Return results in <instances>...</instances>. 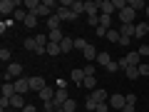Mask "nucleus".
<instances>
[{"instance_id":"09e8293b","label":"nucleus","mask_w":149,"mask_h":112,"mask_svg":"<svg viewBox=\"0 0 149 112\" xmlns=\"http://www.w3.org/2000/svg\"><path fill=\"white\" fill-rule=\"evenodd\" d=\"M122 112H134V105H124V110Z\"/></svg>"},{"instance_id":"423d86ee","label":"nucleus","mask_w":149,"mask_h":112,"mask_svg":"<svg viewBox=\"0 0 149 112\" xmlns=\"http://www.w3.org/2000/svg\"><path fill=\"white\" fill-rule=\"evenodd\" d=\"M67 100H70V95H67V87H57V92H55V100H52V102H55L57 107H62Z\"/></svg>"},{"instance_id":"4be33fe9","label":"nucleus","mask_w":149,"mask_h":112,"mask_svg":"<svg viewBox=\"0 0 149 112\" xmlns=\"http://www.w3.org/2000/svg\"><path fill=\"white\" fill-rule=\"evenodd\" d=\"M10 107H17V110H22V107H25V100H22V95H13V97H10Z\"/></svg>"},{"instance_id":"f8f14e48","label":"nucleus","mask_w":149,"mask_h":112,"mask_svg":"<svg viewBox=\"0 0 149 112\" xmlns=\"http://www.w3.org/2000/svg\"><path fill=\"white\" fill-rule=\"evenodd\" d=\"M55 92H57V90H52V87H45V90L40 92V100H42V102H52V100H55Z\"/></svg>"},{"instance_id":"f3484780","label":"nucleus","mask_w":149,"mask_h":112,"mask_svg":"<svg viewBox=\"0 0 149 112\" xmlns=\"http://www.w3.org/2000/svg\"><path fill=\"white\" fill-rule=\"evenodd\" d=\"M60 48H62V52H70V50H74V37H67V35H65V40L60 43Z\"/></svg>"},{"instance_id":"412c9836","label":"nucleus","mask_w":149,"mask_h":112,"mask_svg":"<svg viewBox=\"0 0 149 112\" xmlns=\"http://www.w3.org/2000/svg\"><path fill=\"white\" fill-rule=\"evenodd\" d=\"M90 95H92V97H95V100H97V102H100V105H102V102H107V92H104V90H102V87H97V90H95V92H90Z\"/></svg>"},{"instance_id":"72a5a7b5","label":"nucleus","mask_w":149,"mask_h":112,"mask_svg":"<svg viewBox=\"0 0 149 112\" xmlns=\"http://www.w3.org/2000/svg\"><path fill=\"white\" fill-rule=\"evenodd\" d=\"M35 43H37V48H47L50 37H45V35H35Z\"/></svg>"},{"instance_id":"dca6fc26","label":"nucleus","mask_w":149,"mask_h":112,"mask_svg":"<svg viewBox=\"0 0 149 112\" xmlns=\"http://www.w3.org/2000/svg\"><path fill=\"white\" fill-rule=\"evenodd\" d=\"M13 95H17V92H15V85H13V82H3V97L10 100Z\"/></svg>"},{"instance_id":"49530a36","label":"nucleus","mask_w":149,"mask_h":112,"mask_svg":"<svg viewBox=\"0 0 149 112\" xmlns=\"http://www.w3.org/2000/svg\"><path fill=\"white\" fill-rule=\"evenodd\" d=\"M129 40H132V37H119V45H122V48H127Z\"/></svg>"},{"instance_id":"79ce46f5","label":"nucleus","mask_w":149,"mask_h":112,"mask_svg":"<svg viewBox=\"0 0 149 112\" xmlns=\"http://www.w3.org/2000/svg\"><path fill=\"white\" fill-rule=\"evenodd\" d=\"M0 107H3V112H5L8 107H10V100H8V97H0Z\"/></svg>"},{"instance_id":"5701e85b","label":"nucleus","mask_w":149,"mask_h":112,"mask_svg":"<svg viewBox=\"0 0 149 112\" xmlns=\"http://www.w3.org/2000/svg\"><path fill=\"white\" fill-rule=\"evenodd\" d=\"M60 22H62V20L57 18V13H55L52 18H47V27H50V30H60Z\"/></svg>"},{"instance_id":"cd10ccee","label":"nucleus","mask_w":149,"mask_h":112,"mask_svg":"<svg viewBox=\"0 0 149 112\" xmlns=\"http://www.w3.org/2000/svg\"><path fill=\"white\" fill-rule=\"evenodd\" d=\"M100 25L109 30V25H112V15H104V13H100Z\"/></svg>"},{"instance_id":"6e6552de","label":"nucleus","mask_w":149,"mask_h":112,"mask_svg":"<svg viewBox=\"0 0 149 112\" xmlns=\"http://www.w3.org/2000/svg\"><path fill=\"white\" fill-rule=\"evenodd\" d=\"M97 3H100V13H104V15H112V13L117 10L114 0H97Z\"/></svg>"},{"instance_id":"ea45409f","label":"nucleus","mask_w":149,"mask_h":112,"mask_svg":"<svg viewBox=\"0 0 149 112\" xmlns=\"http://www.w3.org/2000/svg\"><path fill=\"white\" fill-rule=\"evenodd\" d=\"M95 32H97V37H107V32H109V30H107V27H95Z\"/></svg>"},{"instance_id":"c85d7f7f","label":"nucleus","mask_w":149,"mask_h":112,"mask_svg":"<svg viewBox=\"0 0 149 112\" xmlns=\"http://www.w3.org/2000/svg\"><path fill=\"white\" fill-rule=\"evenodd\" d=\"M25 27H37V15L27 13V18H25Z\"/></svg>"},{"instance_id":"6ab92c4d","label":"nucleus","mask_w":149,"mask_h":112,"mask_svg":"<svg viewBox=\"0 0 149 112\" xmlns=\"http://www.w3.org/2000/svg\"><path fill=\"white\" fill-rule=\"evenodd\" d=\"M50 43H62V40H65V32L62 30H50Z\"/></svg>"},{"instance_id":"f704fd0d","label":"nucleus","mask_w":149,"mask_h":112,"mask_svg":"<svg viewBox=\"0 0 149 112\" xmlns=\"http://www.w3.org/2000/svg\"><path fill=\"white\" fill-rule=\"evenodd\" d=\"M124 75H127L129 80H137V77H139V70L137 67H127V70H124Z\"/></svg>"},{"instance_id":"a878e982","label":"nucleus","mask_w":149,"mask_h":112,"mask_svg":"<svg viewBox=\"0 0 149 112\" xmlns=\"http://www.w3.org/2000/svg\"><path fill=\"white\" fill-rule=\"evenodd\" d=\"M97 62H100L102 67H107V65L112 62V57H109V55H107V52H100V55H97Z\"/></svg>"},{"instance_id":"f03ea898","label":"nucleus","mask_w":149,"mask_h":112,"mask_svg":"<svg viewBox=\"0 0 149 112\" xmlns=\"http://www.w3.org/2000/svg\"><path fill=\"white\" fill-rule=\"evenodd\" d=\"M134 15H137V13L127 5L124 10H119V22H122V25H134Z\"/></svg>"},{"instance_id":"a18cd8bd","label":"nucleus","mask_w":149,"mask_h":112,"mask_svg":"<svg viewBox=\"0 0 149 112\" xmlns=\"http://www.w3.org/2000/svg\"><path fill=\"white\" fill-rule=\"evenodd\" d=\"M127 105H137V95H127Z\"/></svg>"},{"instance_id":"9d476101","label":"nucleus","mask_w":149,"mask_h":112,"mask_svg":"<svg viewBox=\"0 0 149 112\" xmlns=\"http://www.w3.org/2000/svg\"><path fill=\"white\" fill-rule=\"evenodd\" d=\"M85 15H100V3L97 0H87L85 3Z\"/></svg>"},{"instance_id":"ddd939ff","label":"nucleus","mask_w":149,"mask_h":112,"mask_svg":"<svg viewBox=\"0 0 149 112\" xmlns=\"http://www.w3.org/2000/svg\"><path fill=\"white\" fill-rule=\"evenodd\" d=\"M70 10L77 13V15H85V3H82V0H72V3H70Z\"/></svg>"},{"instance_id":"aec40b11","label":"nucleus","mask_w":149,"mask_h":112,"mask_svg":"<svg viewBox=\"0 0 149 112\" xmlns=\"http://www.w3.org/2000/svg\"><path fill=\"white\" fill-rule=\"evenodd\" d=\"M147 32H149V22H139L137 30H134V37H144Z\"/></svg>"},{"instance_id":"7ed1b4c3","label":"nucleus","mask_w":149,"mask_h":112,"mask_svg":"<svg viewBox=\"0 0 149 112\" xmlns=\"http://www.w3.org/2000/svg\"><path fill=\"white\" fill-rule=\"evenodd\" d=\"M45 87H47V85H45V77H40V75L30 77V90H32V92H37V95H40Z\"/></svg>"},{"instance_id":"c756f323","label":"nucleus","mask_w":149,"mask_h":112,"mask_svg":"<svg viewBox=\"0 0 149 112\" xmlns=\"http://www.w3.org/2000/svg\"><path fill=\"white\" fill-rule=\"evenodd\" d=\"M119 37H122V35H119V30H112V27H109V32H107V40H109V43H119Z\"/></svg>"},{"instance_id":"9b49d317","label":"nucleus","mask_w":149,"mask_h":112,"mask_svg":"<svg viewBox=\"0 0 149 112\" xmlns=\"http://www.w3.org/2000/svg\"><path fill=\"white\" fill-rule=\"evenodd\" d=\"M127 5L132 8L134 13H139V10H147V5H149V3H144V0H127Z\"/></svg>"},{"instance_id":"473e14b6","label":"nucleus","mask_w":149,"mask_h":112,"mask_svg":"<svg viewBox=\"0 0 149 112\" xmlns=\"http://www.w3.org/2000/svg\"><path fill=\"white\" fill-rule=\"evenodd\" d=\"M137 70H139V77H149V65L147 62H139Z\"/></svg>"},{"instance_id":"bb28decb","label":"nucleus","mask_w":149,"mask_h":112,"mask_svg":"<svg viewBox=\"0 0 149 112\" xmlns=\"http://www.w3.org/2000/svg\"><path fill=\"white\" fill-rule=\"evenodd\" d=\"M62 110H65V112H77V102H74L72 97H70V100L62 105Z\"/></svg>"},{"instance_id":"4c0bfd02","label":"nucleus","mask_w":149,"mask_h":112,"mask_svg":"<svg viewBox=\"0 0 149 112\" xmlns=\"http://www.w3.org/2000/svg\"><path fill=\"white\" fill-rule=\"evenodd\" d=\"M87 22L92 27H100V15H87Z\"/></svg>"},{"instance_id":"8fccbe9b","label":"nucleus","mask_w":149,"mask_h":112,"mask_svg":"<svg viewBox=\"0 0 149 112\" xmlns=\"http://www.w3.org/2000/svg\"><path fill=\"white\" fill-rule=\"evenodd\" d=\"M144 13H147V22H149V5H147V10H144Z\"/></svg>"},{"instance_id":"2f4dec72","label":"nucleus","mask_w":149,"mask_h":112,"mask_svg":"<svg viewBox=\"0 0 149 112\" xmlns=\"http://www.w3.org/2000/svg\"><path fill=\"white\" fill-rule=\"evenodd\" d=\"M25 18H27V10H22V8H17V10L13 13V20H22L25 22Z\"/></svg>"},{"instance_id":"39448f33","label":"nucleus","mask_w":149,"mask_h":112,"mask_svg":"<svg viewBox=\"0 0 149 112\" xmlns=\"http://www.w3.org/2000/svg\"><path fill=\"white\" fill-rule=\"evenodd\" d=\"M57 18H60V20H67V22H72V20H77V18H80V15H77V13H72V10H67V8H57Z\"/></svg>"},{"instance_id":"b1692460","label":"nucleus","mask_w":149,"mask_h":112,"mask_svg":"<svg viewBox=\"0 0 149 112\" xmlns=\"http://www.w3.org/2000/svg\"><path fill=\"white\" fill-rule=\"evenodd\" d=\"M97 105H100V102H97L95 100V97H87V100H85V110H90V112H97Z\"/></svg>"},{"instance_id":"393cba45","label":"nucleus","mask_w":149,"mask_h":112,"mask_svg":"<svg viewBox=\"0 0 149 112\" xmlns=\"http://www.w3.org/2000/svg\"><path fill=\"white\" fill-rule=\"evenodd\" d=\"M82 87H85V90H92V92H95V90H97V80H95V77H85Z\"/></svg>"},{"instance_id":"c9c22d12","label":"nucleus","mask_w":149,"mask_h":112,"mask_svg":"<svg viewBox=\"0 0 149 112\" xmlns=\"http://www.w3.org/2000/svg\"><path fill=\"white\" fill-rule=\"evenodd\" d=\"M25 50H32V52L37 50V43H35V37H25Z\"/></svg>"},{"instance_id":"a19ab883","label":"nucleus","mask_w":149,"mask_h":112,"mask_svg":"<svg viewBox=\"0 0 149 112\" xmlns=\"http://www.w3.org/2000/svg\"><path fill=\"white\" fill-rule=\"evenodd\" d=\"M114 8H117V10H124V8H127V0H114Z\"/></svg>"},{"instance_id":"c03bdc74","label":"nucleus","mask_w":149,"mask_h":112,"mask_svg":"<svg viewBox=\"0 0 149 112\" xmlns=\"http://www.w3.org/2000/svg\"><path fill=\"white\" fill-rule=\"evenodd\" d=\"M137 52H139V55H142V57H149V48H147V45H142V48H139V50H137Z\"/></svg>"},{"instance_id":"de8ad7c7","label":"nucleus","mask_w":149,"mask_h":112,"mask_svg":"<svg viewBox=\"0 0 149 112\" xmlns=\"http://www.w3.org/2000/svg\"><path fill=\"white\" fill-rule=\"evenodd\" d=\"M22 112H35V107H32V105H25V107H22Z\"/></svg>"},{"instance_id":"4468645a","label":"nucleus","mask_w":149,"mask_h":112,"mask_svg":"<svg viewBox=\"0 0 149 112\" xmlns=\"http://www.w3.org/2000/svg\"><path fill=\"white\" fill-rule=\"evenodd\" d=\"M47 55H50V57H57V55H62L60 43H47Z\"/></svg>"},{"instance_id":"f257e3e1","label":"nucleus","mask_w":149,"mask_h":112,"mask_svg":"<svg viewBox=\"0 0 149 112\" xmlns=\"http://www.w3.org/2000/svg\"><path fill=\"white\" fill-rule=\"evenodd\" d=\"M17 5H20L17 0H0V13L3 15H13L17 10Z\"/></svg>"},{"instance_id":"1a4fd4ad","label":"nucleus","mask_w":149,"mask_h":112,"mask_svg":"<svg viewBox=\"0 0 149 112\" xmlns=\"http://www.w3.org/2000/svg\"><path fill=\"white\" fill-rule=\"evenodd\" d=\"M124 105H127V97H124V95H112V97H109V107L124 110Z\"/></svg>"},{"instance_id":"0eeeda50","label":"nucleus","mask_w":149,"mask_h":112,"mask_svg":"<svg viewBox=\"0 0 149 112\" xmlns=\"http://www.w3.org/2000/svg\"><path fill=\"white\" fill-rule=\"evenodd\" d=\"M70 80H72L74 85L82 87V82H85V70H82V67H74L72 72H70Z\"/></svg>"},{"instance_id":"37998d69","label":"nucleus","mask_w":149,"mask_h":112,"mask_svg":"<svg viewBox=\"0 0 149 112\" xmlns=\"http://www.w3.org/2000/svg\"><path fill=\"white\" fill-rule=\"evenodd\" d=\"M97 112H109V102H102V105H97Z\"/></svg>"},{"instance_id":"603ef678","label":"nucleus","mask_w":149,"mask_h":112,"mask_svg":"<svg viewBox=\"0 0 149 112\" xmlns=\"http://www.w3.org/2000/svg\"><path fill=\"white\" fill-rule=\"evenodd\" d=\"M5 112H13V110H5Z\"/></svg>"},{"instance_id":"e433bc0d","label":"nucleus","mask_w":149,"mask_h":112,"mask_svg":"<svg viewBox=\"0 0 149 112\" xmlns=\"http://www.w3.org/2000/svg\"><path fill=\"white\" fill-rule=\"evenodd\" d=\"M87 45H90V43H87V40H82V37H77V40H74V48L80 50V52H82V50L87 48Z\"/></svg>"},{"instance_id":"58836bf2","label":"nucleus","mask_w":149,"mask_h":112,"mask_svg":"<svg viewBox=\"0 0 149 112\" xmlns=\"http://www.w3.org/2000/svg\"><path fill=\"white\" fill-rule=\"evenodd\" d=\"M104 70H107V72H117V70H119V62H114V60H112V62L107 65Z\"/></svg>"},{"instance_id":"20e7f679","label":"nucleus","mask_w":149,"mask_h":112,"mask_svg":"<svg viewBox=\"0 0 149 112\" xmlns=\"http://www.w3.org/2000/svg\"><path fill=\"white\" fill-rule=\"evenodd\" d=\"M13 85H15V92H17V95H25V92L30 90V77H17Z\"/></svg>"},{"instance_id":"2eb2a0df","label":"nucleus","mask_w":149,"mask_h":112,"mask_svg":"<svg viewBox=\"0 0 149 112\" xmlns=\"http://www.w3.org/2000/svg\"><path fill=\"white\" fill-rule=\"evenodd\" d=\"M82 55H85V60H97V55H100V52H97L95 45H87V48L82 50Z\"/></svg>"},{"instance_id":"a211bd4d","label":"nucleus","mask_w":149,"mask_h":112,"mask_svg":"<svg viewBox=\"0 0 149 112\" xmlns=\"http://www.w3.org/2000/svg\"><path fill=\"white\" fill-rule=\"evenodd\" d=\"M134 30H137V25H122L119 27V35L122 37H134Z\"/></svg>"},{"instance_id":"7c9ffc66","label":"nucleus","mask_w":149,"mask_h":112,"mask_svg":"<svg viewBox=\"0 0 149 112\" xmlns=\"http://www.w3.org/2000/svg\"><path fill=\"white\" fill-rule=\"evenodd\" d=\"M0 60H3V62H8V65L13 62V55H10V50H8V48L0 50Z\"/></svg>"},{"instance_id":"3c124183","label":"nucleus","mask_w":149,"mask_h":112,"mask_svg":"<svg viewBox=\"0 0 149 112\" xmlns=\"http://www.w3.org/2000/svg\"><path fill=\"white\" fill-rule=\"evenodd\" d=\"M57 112H65V110H62V107H60V110H57Z\"/></svg>"}]
</instances>
